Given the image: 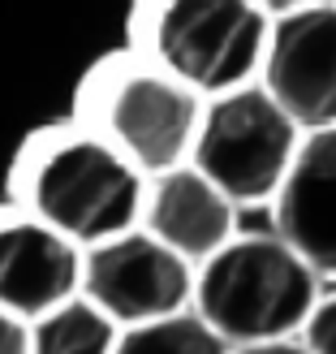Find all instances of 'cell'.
Wrapping results in <instances>:
<instances>
[{
	"label": "cell",
	"instance_id": "1",
	"mask_svg": "<svg viewBox=\"0 0 336 354\" xmlns=\"http://www.w3.org/2000/svg\"><path fill=\"white\" fill-rule=\"evenodd\" d=\"M147 173L91 126L34 134L13 165V203L69 242L99 246L143 225Z\"/></svg>",
	"mask_w": 336,
	"mask_h": 354
},
{
	"label": "cell",
	"instance_id": "2",
	"mask_svg": "<svg viewBox=\"0 0 336 354\" xmlns=\"http://www.w3.org/2000/svg\"><path fill=\"white\" fill-rule=\"evenodd\" d=\"M319 294L324 277L276 229H268L237 234L224 251L199 263L194 311L233 350H246L302 337Z\"/></svg>",
	"mask_w": 336,
	"mask_h": 354
},
{
	"label": "cell",
	"instance_id": "3",
	"mask_svg": "<svg viewBox=\"0 0 336 354\" xmlns=\"http://www.w3.org/2000/svg\"><path fill=\"white\" fill-rule=\"evenodd\" d=\"M272 13L255 0H134L130 48L203 100L263 74Z\"/></svg>",
	"mask_w": 336,
	"mask_h": 354
},
{
	"label": "cell",
	"instance_id": "4",
	"mask_svg": "<svg viewBox=\"0 0 336 354\" xmlns=\"http://www.w3.org/2000/svg\"><path fill=\"white\" fill-rule=\"evenodd\" d=\"M207 100L143 52L103 57L82 82V126H91L147 177L190 165Z\"/></svg>",
	"mask_w": 336,
	"mask_h": 354
},
{
	"label": "cell",
	"instance_id": "5",
	"mask_svg": "<svg viewBox=\"0 0 336 354\" xmlns=\"http://www.w3.org/2000/svg\"><path fill=\"white\" fill-rule=\"evenodd\" d=\"M302 138L306 130L280 109L268 86L246 82L237 91L207 100L190 165L207 173L237 207L276 203L302 151Z\"/></svg>",
	"mask_w": 336,
	"mask_h": 354
},
{
	"label": "cell",
	"instance_id": "6",
	"mask_svg": "<svg viewBox=\"0 0 336 354\" xmlns=\"http://www.w3.org/2000/svg\"><path fill=\"white\" fill-rule=\"evenodd\" d=\"M194 281L199 268L143 225L82 251V294L121 328L190 311Z\"/></svg>",
	"mask_w": 336,
	"mask_h": 354
},
{
	"label": "cell",
	"instance_id": "7",
	"mask_svg": "<svg viewBox=\"0 0 336 354\" xmlns=\"http://www.w3.org/2000/svg\"><path fill=\"white\" fill-rule=\"evenodd\" d=\"M259 82L306 134L336 126V0L272 17Z\"/></svg>",
	"mask_w": 336,
	"mask_h": 354
},
{
	"label": "cell",
	"instance_id": "8",
	"mask_svg": "<svg viewBox=\"0 0 336 354\" xmlns=\"http://www.w3.org/2000/svg\"><path fill=\"white\" fill-rule=\"evenodd\" d=\"M82 294V246L26 207H0V307L39 320Z\"/></svg>",
	"mask_w": 336,
	"mask_h": 354
},
{
	"label": "cell",
	"instance_id": "9",
	"mask_svg": "<svg viewBox=\"0 0 336 354\" xmlns=\"http://www.w3.org/2000/svg\"><path fill=\"white\" fill-rule=\"evenodd\" d=\"M143 229L155 234L164 246H172L177 255H186L194 268L241 234L237 203L194 165H177L168 173L147 177Z\"/></svg>",
	"mask_w": 336,
	"mask_h": 354
},
{
	"label": "cell",
	"instance_id": "10",
	"mask_svg": "<svg viewBox=\"0 0 336 354\" xmlns=\"http://www.w3.org/2000/svg\"><path fill=\"white\" fill-rule=\"evenodd\" d=\"M272 229L324 281H336V126L310 130L272 203Z\"/></svg>",
	"mask_w": 336,
	"mask_h": 354
},
{
	"label": "cell",
	"instance_id": "11",
	"mask_svg": "<svg viewBox=\"0 0 336 354\" xmlns=\"http://www.w3.org/2000/svg\"><path fill=\"white\" fill-rule=\"evenodd\" d=\"M117 342L121 324L86 294H74L69 303L30 320V354H112Z\"/></svg>",
	"mask_w": 336,
	"mask_h": 354
},
{
	"label": "cell",
	"instance_id": "12",
	"mask_svg": "<svg viewBox=\"0 0 336 354\" xmlns=\"http://www.w3.org/2000/svg\"><path fill=\"white\" fill-rule=\"evenodd\" d=\"M112 354H233V346L199 311H181L168 315V320L121 328V342Z\"/></svg>",
	"mask_w": 336,
	"mask_h": 354
},
{
	"label": "cell",
	"instance_id": "13",
	"mask_svg": "<svg viewBox=\"0 0 336 354\" xmlns=\"http://www.w3.org/2000/svg\"><path fill=\"white\" fill-rule=\"evenodd\" d=\"M302 346L310 354H336V286L319 294V303H315L310 320L302 328Z\"/></svg>",
	"mask_w": 336,
	"mask_h": 354
},
{
	"label": "cell",
	"instance_id": "14",
	"mask_svg": "<svg viewBox=\"0 0 336 354\" xmlns=\"http://www.w3.org/2000/svg\"><path fill=\"white\" fill-rule=\"evenodd\" d=\"M0 354H30V320L0 307Z\"/></svg>",
	"mask_w": 336,
	"mask_h": 354
},
{
	"label": "cell",
	"instance_id": "15",
	"mask_svg": "<svg viewBox=\"0 0 336 354\" xmlns=\"http://www.w3.org/2000/svg\"><path fill=\"white\" fill-rule=\"evenodd\" d=\"M233 354H310V350L302 346V337H289V342H268V346H246Z\"/></svg>",
	"mask_w": 336,
	"mask_h": 354
},
{
	"label": "cell",
	"instance_id": "16",
	"mask_svg": "<svg viewBox=\"0 0 336 354\" xmlns=\"http://www.w3.org/2000/svg\"><path fill=\"white\" fill-rule=\"evenodd\" d=\"M255 5H263L272 17H280V13H293V9H306V5H315V0H255Z\"/></svg>",
	"mask_w": 336,
	"mask_h": 354
}]
</instances>
